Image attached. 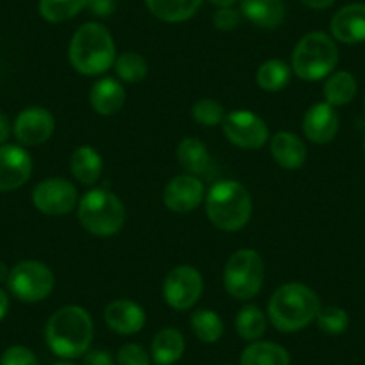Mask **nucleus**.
Masks as SVG:
<instances>
[{
    "mask_svg": "<svg viewBox=\"0 0 365 365\" xmlns=\"http://www.w3.org/2000/svg\"><path fill=\"white\" fill-rule=\"evenodd\" d=\"M45 340L52 353L72 360L88 353L93 340V321L84 308L70 304L51 315L45 326Z\"/></svg>",
    "mask_w": 365,
    "mask_h": 365,
    "instance_id": "f257e3e1",
    "label": "nucleus"
},
{
    "mask_svg": "<svg viewBox=\"0 0 365 365\" xmlns=\"http://www.w3.org/2000/svg\"><path fill=\"white\" fill-rule=\"evenodd\" d=\"M321 310V301L310 287L287 283L269 301V319L279 331L294 333L307 328Z\"/></svg>",
    "mask_w": 365,
    "mask_h": 365,
    "instance_id": "f03ea898",
    "label": "nucleus"
},
{
    "mask_svg": "<svg viewBox=\"0 0 365 365\" xmlns=\"http://www.w3.org/2000/svg\"><path fill=\"white\" fill-rule=\"evenodd\" d=\"M68 58L73 68L83 76H101L115 65L113 36L101 24H84L72 36Z\"/></svg>",
    "mask_w": 365,
    "mask_h": 365,
    "instance_id": "7ed1b4c3",
    "label": "nucleus"
},
{
    "mask_svg": "<svg viewBox=\"0 0 365 365\" xmlns=\"http://www.w3.org/2000/svg\"><path fill=\"white\" fill-rule=\"evenodd\" d=\"M205 199L206 215L217 230L233 233L247 226L252 213V201L244 185L233 179L217 181Z\"/></svg>",
    "mask_w": 365,
    "mask_h": 365,
    "instance_id": "20e7f679",
    "label": "nucleus"
},
{
    "mask_svg": "<svg viewBox=\"0 0 365 365\" xmlns=\"http://www.w3.org/2000/svg\"><path fill=\"white\" fill-rule=\"evenodd\" d=\"M79 222L88 233L96 237H111L125 222V208L120 199L106 188L86 192L77 205Z\"/></svg>",
    "mask_w": 365,
    "mask_h": 365,
    "instance_id": "39448f33",
    "label": "nucleus"
},
{
    "mask_svg": "<svg viewBox=\"0 0 365 365\" xmlns=\"http://www.w3.org/2000/svg\"><path fill=\"white\" fill-rule=\"evenodd\" d=\"M339 63L336 43L326 33L315 31L299 40L292 52V70L299 79L319 81L333 72Z\"/></svg>",
    "mask_w": 365,
    "mask_h": 365,
    "instance_id": "423d86ee",
    "label": "nucleus"
},
{
    "mask_svg": "<svg viewBox=\"0 0 365 365\" xmlns=\"http://www.w3.org/2000/svg\"><path fill=\"white\" fill-rule=\"evenodd\" d=\"M265 265L255 249H240L233 252L224 267V287L235 299L249 301L262 290Z\"/></svg>",
    "mask_w": 365,
    "mask_h": 365,
    "instance_id": "0eeeda50",
    "label": "nucleus"
},
{
    "mask_svg": "<svg viewBox=\"0 0 365 365\" xmlns=\"http://www.w3.org/2000/svg\"><path fill=\"white\" fill-rule=\"evenodd\" d=\"M54 274L45 263L27 259L9 270L8 287L16 299L24 303H38L54 290Z\"/></svg>",
    "mask_w": 365,
    "mask_h": 365,
    "instance_id": "6e6552de",
    "label": "nucleus"
},
{
    "mask_svg": "<svg viewBox=\"0 0 365 365\" xmlns=\"http://www.w3.org/2000/svg\"><path fill=\"white\" fill-rule=\"evenodd\" d=\"M202 294V276L195 267L178 265L167 274L163 283L165 303L174 310L185 312L197 304Z\"/></svg>",
    "mask_w": 365,
    "mask_h": 365,
    "instance_id": "1a4fd4ad",
    "label": "nucleus"
},
{
    "mask_svg": "<svg viewBox=\"0 0 365 365\" xmlns=\"http://www.w3.org/2000/svg\"><path fill=\"white\" fill-rule=\"evenodd\" d=\"M222 131L233 145L240 149H259L269 140V128L262 117L249 110H237L226 115Z\"/></svg>",
    "mask_w": 365,
    "mask_h": 365,
    "instance_id": "9d476101",
    "label": "nucleus"
},
{
    "mask_svg": "<svg viewBox=\"0 0 365 365\" xmlns=\"http://www.w3.org/2000/svg\"><path fill=\"white\" fill-rule=\"evenodd\" d=\"M33 205L43 215L59 217L72 212L79 205V201H77V190L72 182L61 178H48L34 187Z\"/></svg>",
    "mask_w": 365,
    "mask_h": 365,
    "instance_id": "9b49d317",
    "label": "nucleus"
},
{
    "mask_svg": "<svg viewBox=\"0 0 365 365\" xmlns=\"http://www.w3.org/2000/svg\"><path fill=\"white\" fill-rule=\"evenodd\" d=\"M205 199V185L197 175L181 174L168 181L163 190V202L170 212L188 213Z\"/></svg>",
    "mask_w": 365,
    "mask_h": 365,
    "instance_id": "f8f14e48",
    "label": "nucleus"
},
{
    "mask_svg": "<svg viewBox=\"0 0 365 365\" xmlns=\"http://www.w3.org/2000/svg\"><path fill=\"white\" fill-rule=\"evenodd\" d=\"M33 172V160L20 145H0V192H11L26 185Z\"/></svg>",
    "mask_w": 365,
    "mask_h": 365,
    "instance_id": "ddd939ff",
    "label": "nucleus"
},
{
    "mask_svg": "<svg viewBox=\"0 0 365 365\" xmlns=\"http://www.w3.org/2000/svg\"><path fill=\"white\" fill-rule=\"evenodd\" d=\"M56 120L52 113L45 108L34 106L27 108L22 113L16 117L15 125H13V133H15L16 140L22 145H41L47 140H51L52 133H54Z\"/></svg>",
    "mask_w": 365,
    "mask_h": 365,
    "instance_id": "4468645a",
    "label": "nucleus"
},
{
    "mask_svg": "<svg viewBox=\"0 0 365 365\" xmlns=\"http://www.w3.org/2000/svg\"><path fill=\"white\" fill-rule=\"evenodd\" d=\"M303 131L310 142L329 143L339 133V115L328 103H317L304 113Z\"/></svg>",
    "mask_w": 365,
    "mask_h": 365,
    "instance_id": "2eb2a0df",
    "label": "nucleus"
},
{
    "mask_svg": "<svg viewBox=\"0 0 365 365\" xmlns=\"http://www.w3.org/2000/svg\"><path fill=\"white\" fill-rule=\"evenodd\" d=\"M104 321L118 335H135L145 326V312L131 299H117L104 310Z\"/></svg>",
    "mask_w": 365,
    "mask_h": 365,
    "instance_id": "dca6fc26",
    "label": "nucleus"
},
{
    "mask_svg": "<svg viewBox=\"0 0 365 365\" xmlns=\"http://www.w3.org/2000/svg\"><path fill=\"white\" fill-rule=\"evenodd\" d=\"M331 34L340 43L356 45L365 41V4L344 6L331 20Z\"/></svg>",
    "mask_w": 365,
    "mask_h": 365,
    "instance_id": "f3484780",
    "label": "nucleus"
},
{
    "mask_svg": "<svg viewBox=\"0 0 365 365\" xmlns=\"http://www.w3.org/2000/svg\"><path fill=\"white\" fill-rule=\"evenodd\" d=\"M270 154L274 161L287 170H297L307 161V145L297 135L282 131L270 140Z\"/></svg>",
    "mask_w": 365,
    "mask_h": 365,
    "instance_id": "a211bd4d",
    "label": "nucleus"
},
{
    "mask_svg": "<svg viewBox=\"0 0 365 365\" xmlns=\"http://www.w3.org/2000/svg\"><path fill=\"white\" fill-rule=\"evenodd\" d=\"M90 103L93 111L103 117H111V115L118 113L125 104V88L111 77L97 81L91 86Z\"/></svg>",
    "mask_w": 365,
    "mask_h": 365,
    "instance_id": "6ab92c4d",
    "label": "nucleus"
},
{
    "mask_svg": "<svg viewBox=\"0 0 365 365\" xmlns=\"http://www.w3.org/2000/svg\"><path fill=\"white\" fill-rule=\"evenodd\" d=\"M242 13L255 26L276 29L285 19V4L283 0H242Z\"/></svg>",
    "mask_w": 365,
    "mask_h": 365,
    "instance_id": "aec40b11",
    "label": "nucleus"
},
{
    "mask_svg": "<svg viewBox=\"0 0 365 365\" xmlns=\"http://www.w3.org/2000/svg\"><path fill=\"white\" fill-rule=\"evenodd\" d=\"M178 161L188 174L208 175L213 168V160L205 143L197 138H182L178 145Z\"/></svg>",
    "mask_w": 365,
    "mask_h": 365,
    "instance_id": "412c9836",
    "label": "nucleus"
},
{
    "mask_svg": "<svg viewBox=\"0 0 365 365\" xmlns=\"http://www.w3.org/2000/svg\"><path fill=\"white\" fill-rule=\"evenodd\" d=\"M185 353V336L175 328H163L154 335L150 358L158 365H174Z\"/></svg>",
    "mask_w": 365,
    "mask_h": 365,
    "instance_id": "4be33fe9",
    "label": "nucleus"
},
{
    "mask_svg": "<svg viewBox=\"0 0 365 365\" xmlns=\"http://www.w3.org/2000/svg\"><path fill=\"white\" fill-rule=\"evenodd\" d=\"M70 170L77 181L91 187L99 181L101 174H103V158L93 147L81 145L72 153Z\"/></svg>",
    "mask_w": 365,
    "mask_h": 365,
    "instance_id": "5701e85b",
    "label": "nucleus"
},
{
    "mask_svg": "<svg viewBox=\"0 0 365 365\" xmlns=\"http://www.w3.org/2000/svg\"><path fill=\"white\" fill-rule=\"evenodd\" d=\"M240 365H290V354L279 344L255 340L242 353Z\"/></svg>",
    "mask_w": 365,
    "mask_h": 365,
    "instance_id": "b1692460",
    "label": "nucleus"
},
{
    "mask_svg": "<svg viewBox=\"0 0 365 365\" xmlns=\"http://www.w3.org/2000/svg\"><path fill=\"white\" fill-rule=\"evenodd\" d=\"M147 8L163 22H185L201 8L202 0H145Z\"/></svg>",
    "mask_w": 365,
    "mask_h": 365,
    "instance_id": "393cba45",
    "label": "nucleus"
},
{
    "mask_svg": "<svg viewBox=\"0 0 365 365\" xmlns=\"http://www.w3.org/2000/svg\"><path fill=\"white\" fill-rule=\"evenodd\" d=\"M356 79L353 73L346 70L331 73L324 83V97L326 103L331 104L333 108L346 106L356 96Z\"/></svg>",
    "mask_w": 365,
    "mask_h": 365,
    "instance_id": "a878e982",
    "label": "nucleus"
},
{
    "mask_svg": "<svg viewBox=\"0 0 365 365\" xmlns=\"http://www.w3.org/2000/svg\"><path fill=\"white\" fill-rule=\"evenodd\" d=\"M292 70L282 59H269L256 72V83L265 91H279L290 83Z\"/></svg>",
    "mask_w": 365,
    "mask_h": 365,
    "instance_id": "bb28decb",
    "label": "nucleus"
},
{
    "mask_svg": "<svg viewBox=\"0 0 365 365\" xmlns=\"http://www.w3.org/2000/svg\"><path fill=\"white\" fill-rule=\"evenodd\" d=\"M235 328L237 333L247 342H255L263 336L267 329V317L258 307L255 304H247L238 312L237 319H235Z\"/></svg>",
    "mask_w": 365,
    "mask_h": 365,
    "instance_id": "cd10ccee",
    "label": "nucleus"
},
{
    "mask_svg": "<svg viewBox=\"0 0 365 365\" xmlns=\"http://www.w3.org/2000/svg\"><path fill=\"white\" fill-rule=\"evenodd\" d=\"M192 331L201 342L215 344L224 335V322L213 310H197L190 319Z\"/></svg>",
    "mask_w": 365,
    "mask_h": 365,
    "instance_id": "c85d7f7f",
    "label": "nucleus"
},
{
    "mask_svg": "<svg viewBox=\"0 0 365 365\" xmlns=\"http://www.w3.org/2000/svg\"><path fill=\"white\" fill-rule=\"evenodd\" d=\"M88 0H40V15L47 22L59 24L73 19L86 8Z\"/></svg>",
    "mask_w": 365,
    "mask_h": 365,
    "instance_id": "c756f323",
    "label": "nucleus"
},
{
    "mask_svg": "<svg viewBox=\"0 0 365 365\" xmlns=\"http://www.w3.org/2000/svg\"><path fill=\"white\" fill-rule=\"evenodd\" d=\"M147 61L136 52H124L115 59V72L124 83H140L147 76Z\"/></svg>",
    "mask_w": 365,
    "mask_h": 365,
    "instance_id": "7c9ffc66",
    "label": "nucleus"
},
{
    "mask_svg": "<svg viewBox=\"0 0 365 365\" xmlns=\"http://www.w3.org/2000/svg\"><path fill=\"white\" fill-rule=\"evenodd\" d=\"M192 117L197 124L205 125V128H215V125H222L226 111L219 101L201 99L192 108Z\"/></svg>",
    "mask_w": 365,
    "mask_h": 365,
    "instance_id": "2f4dec72",
    "label": "nucleus"
},
{
    "mask_svg": "<svg viewBox=\"0 0 365 365\" xmlns=\"http://www.w3.org/2000/svg\"><path fill=\"white\" fill-rule=\"evenodd\" d=\"M321 331L328 333V335H340L349 326V317H347L346 310L340 307H326L321 308L315 317Z\"/></svg>",
    "mask_w": 365,
    "mask_h": 365,
    "instance_id": "473e14b6",
    "label": "nucleus"
},
{
    "mask_svg": "<svg viewBox=\"0 0 365 365\" xmlns=\"http://www.w3.org/2000/svg\"><path fill=\"white\" fill-rule=\"evenodd\" d=\"M117 365H150V354L140 344H125L118 351Z\"/></svg>",
    "mask_w": 365,
    "mask_h": 365,
    "instance_id": "72a5a7b5",
    "label": "nucleus"
},
{
    "mask_svg": "<svg viewBox=\"0 0 365 365\" xmlns=\"http://www.w3.org/2000/svg\"><path fill=\"white\" fill-rule=\"evenodd\" d=\"M0 365H40V361L29 347L13 346L4 351L0 358Z\"/></svg>",
    "mask_w": 365,
    "mask_h": 365,
    "instance_id": "f704fd0d",
    "label": "nucleus"
},
{
    "mask_svg": "<svg viewBox=\"0 0 365 365\" xmlns=\"http://www.w3.org/2000/svg\"><path fill=\"white\" fill-rule=\"evenodd\" d=\"M213 24L219 31H233L240 24V13L233 8H219L213 15Z\"/></svg>",
    "mask_w": 365,
    "mask_h": 365,
    "instance_id": "c9c22d12",
    "label": "nucleus"
},
{
    "mask_svg": "<svg viewBox=\"0 0 365 365\" xmlns=\"http://www.w3.org/2000/svg\"><path fill=\"white\" fill-rule=\"evenodd\" d=\"M84 365H117L106 349H93L84 354Z\"/></svg>",
    "mask_w": 365,
    "mask_h": 365,
    "instance_id": "e433bc0d",
    "label": "nucleus"
},
{
    "mask_svg": "<svg viewBox=\"0 0 365 365\" xmlns=\"http://www.w3.org/2000/svg\"><path fill=\"white\" fill-rule=\"evenodd\" d=\"M86 8L97 16H110L115 11V0H88Z\"/></svg>",
    "mask_w": 365,
    "mask_h": 365,
    "instance_id": "4c0bfd02",
    "label": "nucleus"
},
{
    "mask_svg": "<svg viewBox=\"0 0 365 365\" xmlns=\"http://www.w3.org/2000/svg\"><path fill=\"white\" fill-rule=\"evenodd\" d=\"M11 135V124L4 113H0V145H4Z\"/></svg>",
    "mask_w": 365,
    "mask_h": 365,
    "instance_id": "58836bf2",
    "label": "nucleus"
},
{
    "mask_svg": "<svg viewBox=\"0 0 365 365\" xmlns=\"http://www.w3.org/2000/svg\"><path fill=\"white\" fill-rule=\"evenodd\" d=\"M301 2H303V4L307 6V8L319 9V11H321V9L331 8L335 0H301Z\"/></svg>",
    "mask_w": 365,
    "mask_h": 365,
    "instance_id": "ea45409f",
    "label": "nucleus"
},
{
    "mask_svg": "<svg viewBox=\"0 0 365 365\" xmlns=\"http://www.w3.org/2000/svg\"><path fill=\"white\" fill-rule=\"evenodd\" d=\"M8 308H9V297L8 294L4 292V290L0 289V321L6 317V314H8Z\"/></svg>",
    "mask_w": 365,
    "mask_h": 365,
    "instance_id": "a19ab883",
    "label": "nucleus"
},
{
    "mask_svg": "<svg viewBox=\"0 0 365 365\" xmlns=\"http://www.w3.org/2000/svg\"><path fill=\"white\" fill-rule=\"evenodd\" d=\"M210 4L217 6V8H231L237 0H208Z\"/></svg>",
    "mask_w": 365,
    "mask_h": 365,
    "instance_id": "79ce46f5",
    "label": "nucleus"
},
{
    "mask_svg": "<svg viewBox=\"0 0 365 365\" xmlns=\"http://www.w3.org/2000/svg\"><path fill=\"white\" fill-rule=\"evenodd\" d=\"M9 278V269L4 262H0V283L8 282Z\"/></svg>",
    "mask_w": 365,
    "mask_h": 365,
    "instance_id": "37998d69",
    "label": "nucleus"
},
{
    "mask_svg": "<svg viewBox=\"0 0 365 365\" xmlns=\"http://www.w3.org/2000/svg\"><path fill=\"white\" fill-rule=\"evenodd\" d=\"M54 365H73V364H70V361H58V364Z\"/></svg>",
    "mask_w": 365,
    "mask_h": 365,
    "instance_id": "c03bdc74",
    "label": "nucleus"
},
{
    "mask_svg": "<svg viewBox=\"0 0 365 365\" xmlns=\"http://www.w3.org/2000/svg\"><path fill=\"white\" fill-rule=\"evenodd\" d=\"M364 149H365V140H364Z\"/></svg>",
    "mask_w": 365,
    "mask_h": 365,
    "instance_id": "a18cd8bd",
    "label": "nucleus"
},
{
    "mask_svg": "<svg viewBox=\"0 0 365 365\" xmlns=\"http://www.w3.org/2000/svg\"><path fill=\"white\" fill-rule=\"evenodd\" d=\"M364 108H365V99H364Z\"/></svg>",
    "mask_w": 365,
    "mask_h": 365,
    "instance_id": "49530a36",
    "label": "nucleus"
},
{
    "mask_svg": "<svg viewBox=\"0 0 365 365\" xmlns=\"http://www.w3.org/2000/svg\"><path fill=\"white\" fill-rule=\"evenodd\" d=\"M224 365H231V364H224Z\"/></svg>",
    "mask_w": 365,
    "mask_h": 365,
    "instance_id": "de8ad7c7",
    "label": "nucleus"
}]
</instances>
